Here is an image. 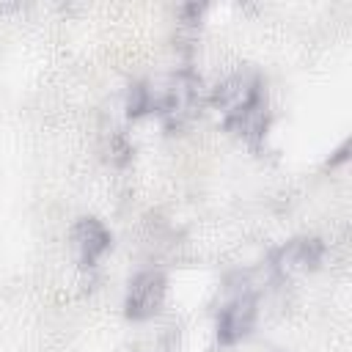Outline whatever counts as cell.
Here are the masks:
<instances>
[{"instance_id":"3","label":"cell","mask_w":352,"mask_h":352,"mask_svg":"<svg viewBox=\"0 0 352 352\" xmlns=\"http://www.w3.org/2000/svg\"><path fill=\"white\" fill-rule=\"evenodd\" d=\"M319 258H322V245L316 239H297L278 253L275 267L283 275H294V272H305V270L316 267Z\"/></svg>"},{"instance_id":"2","label":"cell","mask_w":352,"mask_h":352,"mask_svg":"<svg viewBox=\"0 0 352 352\" xmlns=\"http://www.w3.org/2000/svg\"><path fill=\"white\" fill-rule=\"evenodd\" d=\"M162 294H165V280H162L160 272L138 275L132 280V289H129V297H126V314L135 316V319L151 316L160 308Z\"/></svg>"},{"instance_id":"5","label":"cell","mask_w":352,"mask_h":352,"mask_svg":"<svg viewBox=\"0 0 352 352\" xmlns=\"http://www.w3.org/2000/svg\"><path fill=\"white\" fill-rule=\"evenodd\" d=\"M72 239H74V248H77V256L82 264H94L99 253H104L110 236L104 231V226H99L96 220H80L72 231Z\"/></svg>"},{"instance_id":"1","label":"cell","mask_w":352,"mask_h":352,"mask_svg":"<svg viewBox=\"0 0 352 352\" xmlns=\"http://www.w3.org/2000/svg\"><path fill=\"white\" fill-rule=\"evenodd\" d=\"M217 107L226 113L228 126L239 129L242 135H258L264 126L261 116V96H258V82L250 77H231L217 88L214 96Z\"/></svg>"},{"instance_id":"4","label":"cell","mask_w":352,"mask_h":352,"mask_svg":"<svg viewBox=\"0 0 352 352\" xmlns=\"http://www.w3.org/2000/svg\"><path fill=\"white\" fill-rule=\"evenodd\" d=\"M253 316H256V302L253 297H239L234 300L228 308H223L220 314V338L223 341H236L239 336H245L253 324Z\"/></svg>"}]
</instances>
